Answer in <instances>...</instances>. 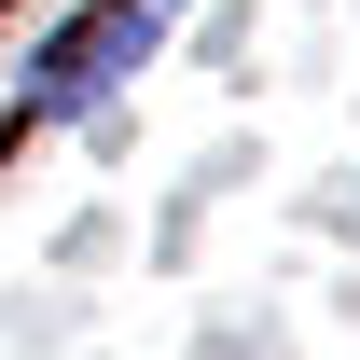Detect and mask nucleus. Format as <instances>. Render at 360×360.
<instances>
[{"instance_id":"f257e3e1","label":"nucleus","mask_w":360,"mask_h":360,"mask_svg":"<svg viewBox=\"0 0 360 360\" xmlns=\"http://www.w3.org/2000/svg\"><path fill=\"white\" fill-rule=\"evenodd\" d=\"M153 42H167V0H97L84 28H56V42H42V70H28V97H14V111H28V125H42V111H97V97L125 84Z\"/></svg>"}]
</instances>
